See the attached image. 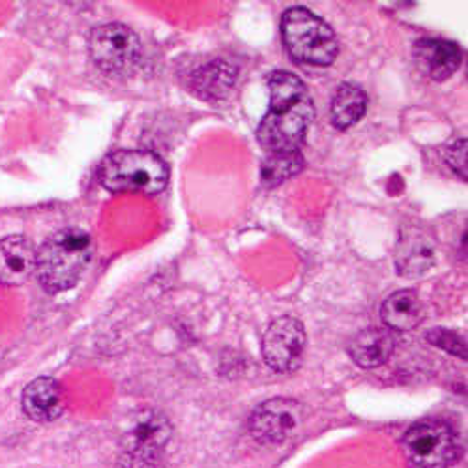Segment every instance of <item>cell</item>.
Instances as JSON below:
<instances>
[{"label":"cell","mask_w":468,"mask_h":468,"mask_svg":"<svg viewBox=\"0 0 468 468\" xmlns=\"http://www.w3.org/2000/svg\"><path fill=\"white\" fill-rule=\"evenodd\" d=\"M270 109L259 124L257 139L270 152H298L314 122L315 107L305 85L289 71H276L268 80Z\"/></svg>","instance_id":"6da1fadb"},{"label":"cell","mask_w":468,"mask_h":468,"mask_svg":"<svg viewBox=\"0 0 468 468\" xmlns=\"http://www.w3.org/2000/svg\"><path fill=\"white\" fill-rule=\"evenodd\" d=\"M92 255L94 242L89 232L73 227L62 229L36 251L34 274L48 292L58 294L69 291L83 278Z\"/></svg>","instance_id":"7a4b0ae2"},{"label":"cell","mask_w":468,"mask_h":468,"mask_svg":"<svg viewBox=\"0 0 468 468\" xmlns=\"http://www.w3.org/2000/svg\"><path fill=\"white\" fill-rule=\"evenodd\" d=\"M98 178L112 193L155 195L169 182V167L150 150H116L100 164Z\"/></svg>","instance_id":"3957f363"},{"label":"cell","mask_w":468,"mask_h":468,"mask_svg":"<svg viewBox=\"0 0 468 468\" xmlns=\"http://www.w3.org/2000/svg\"><path fill=\"white\" fill-rule=\"evenodd\" d=\"M173 425L165 414L155 409H141L133 412L119 441L121 468H162Z\"/></svg>","instance_id":"277c9868"},{"label":"cell","mask_w":468,"mask_h":468,"mask_svg":"<svg viewBox=\"0 0 468 468\" xmlns=\"http://www.w3.org/2000/svg\"><path fill=\"white\" fill-rule=\"evenodd\" d=\"M282 37L296 62L330 66L339 53L334 30L305 8H291L282 17Z\"/></svg>","instance_id":"5b68a950"},{"label":"cell","mask_w":468,"mask_h":468,"mask_svg":"<svg viewBox=\"0 0 468 468\" xmlns=\"http://www.w3.org/2000/svg\"><path fill=\"white\" fill-rule=\"evenodd\" d=\"M401 450L409 468H450L459 457L453 429L439 420H421L403 435Z\"/></svg>","instance_id":"8992f818"},{"label":"cell","mask_w":468,"mask_h":468,"mask_svg":"<svg viewBox=\"0 0 468 468\" xmlns=\"http://www.w3.org/2000/svg\"><path fill=\"white\" fill-rule=\"evenodd\" d=\"M89 51L94 64L107 75L132 73L143 55L139 36L122 23H107L92 30Z\"/></svg>","instance_id":"52a82bcc"},{"label":"cell","mask_w":468,"mask_h":468,"mask_svg":"<svg viewBox=\"0 0 468 468\" xmlns=\"http://www.w3.org/2000/svg\"><path fill=\"white\" fill-rule=\"evenodd\" d=\"M307 335L300 321L282 317L271 323L262 335V358L271 371L292 373L300 367Z\"/></svg>","instance_id":"ba28073f"},{"label":"cell","mask_w":468,"mask_h":468,"mask_svg":"<svg viewBox=\"0 0 468 468\" xmlns=\"http://www.w3.org/2000/svg\"><path fill=\"white\" fill-rule=\"evenodd\" d=\"M302 405L294 399H268L250 416V433L259 444H282L296 431L302 421Z\"/></svg>","instance_id":"9c48e42d"},{"label":"cell","mask_w":468,"mask_h":468,"mask_svg":"<svg viewBox=\"0 0 468 468\" xmlns=\"http://www.w3.org/2000/svg\"><path fill=\"white\" fill-rule=\"evenodd\" d=\"M23 412L37 423H49L62 416L66 401L58 380L51 377H37L23 389Z\"/></svg>","instance_id":"30bf717a"},{"label":"cell","mask_w":468,"mask_h":468,"mask_svg":"<svg viewBox=\"0 0 468 468\" xmlns=\"http://www.w3.org/2000/svg\"><path fill=\"white\" fill-rule=\"evenodd\" d=\"M396 268L403 278H418L435 262L433 240L418 227L403 229L396 246Z\"/></svg>","instance_id":"8fae6325"},{"label":"cell","mask_w":468,"mask_h":468,"mask_svg":"<svg viewBox=\"0 0 468 468\" xmlns=\"http://www.w3.org/2000/svg\"><path fill=\"white\" fill-rule=\"evenodd\" d=\"M36 271V250L25 237L0 240V285H23Z\"/></svg>","instance_id":"7c38bea8"},{"label":"cell","mask_w":468,"mask_h":468,"mask_svg":"<svg viewBox=\"0 0 468 468\" xmlns=\"http://www.w3.org/2000/svg\"><path fill=\"white\" fill-rule=\"evenodd\" d=\"M463 53L457 44L446 40H420L414 46V60L418 68L433 81H446L461 66Z\"/></svg>","instance_id":"4fadbf2b"},{"label":"cell","mask_w":468,"mask_h":468,"mask_svg":"<svg viewBox=\"0 0 468 468\" xmlns=\"http://www.w3.org/2000/svg\"><path fill=\"white\" fill-rule=\"evenodd\" d=\"M237 66L227 60L216 58L203 64L197 69H193L189 73L187 87L195 96L214 101L225 98L232 90L234 83H237Z\"/></svg>","instance_id":"5bb4252c"},{"label":"cell","mask_w":468,"mask_h":468,"mask_svg":"<svg viewBox=\"0 0 468 468\" xmlns=\"http://www.w3.org/2000/svg\"><path fill=\"white\" fill-rule=\"evenodd\" d=\"M396 348V339L389 330L369 328L360 332L348 345L353 362L364 369H375L388 362Z\"/></svg>","instance_id":"9a60e30c"},{"label":"cell","mask_w":468,"mask_h":468,"mask_svg":"<svg viewBox=\"0 0 468 468\" xmlns=\"http://www.w3.org/2000/svg\"><path fill=\"white\" fill-rule=\"evenodd\" d=\"M380 317L389 330H414L423 319V303L416 291L403 289L384 300L380 307Z\"/></svg>","instance_id":"2e32d148"},{"label":"cell","mask_w":468,"mask_h":468,"mask_svg":"<svg viewBox=\"0 0 468 468\" xmlns=\"http://www.w3.org/2000/svg\"><path fill=\"white\" fill-rule=\"evenodd\" d=\"M367 111L366 92L350 83H343L332 100V124L337 130H348L360 122Z\"/></svg>","instance_id":"e0dca14e"},{"label":"cell","mask_w":468,"mask_h":468,"mask_svg":"<svg viewBox=\"0 0 468 468\" xmlns=\"http://www.w3.org/2000/svg\"><path fill=\"white\" fill-rule=\"evenodd\" d=\"M303 169V158L300 152H274L261 165V180L266 187L280 186Z\"/></svg>","instance_id":"ac0fdd59"},{"label":"cell","mask_w":468,"mask_h":468,"mask_svg":"<svg viewBox=\"0 0 468 468\" xmlns=\"http://www.w3.org/2000/svg\"><path fill=\"white\" fill-rule=\"evenodd\" d=\"M427 341L433 343L435 346L446 350V353L461 358V360H466V343L464 339L452 332V330H444V328H435V330H429L427 332Z\"/></svg>","instance_id":"d6986e66"},{"label":"cell","mask_w":468,"mask_h":468,"mask_svg":"<svg viewBox=\"0 0 468 468\" xmlns=\"http://www.w3.org/2000/svg\"><path fill=\"white\" fill-rule=\"evenodd\" d=\"M446 160H448L450 167H452L463 180H466V141H464V139L455 141V143L448 148Z\"/></svg>","instance_id":"ffe728a7"}]
</instances>
